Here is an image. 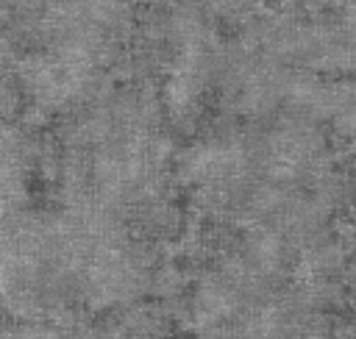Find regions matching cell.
<instances>
[{"instance_id":"1","label":"cell","mask_w":356,"mask_h":339,"mask_svg":"<svg viewBox=\"0 0 356 339\" xmlns=\"http://www.w3.org/2000/svg\"><path fill=\"white\" fill-rule=\"evenodd\" d=\"M164 339H184V336H164Z\"/></svg>"}]
</instances>
